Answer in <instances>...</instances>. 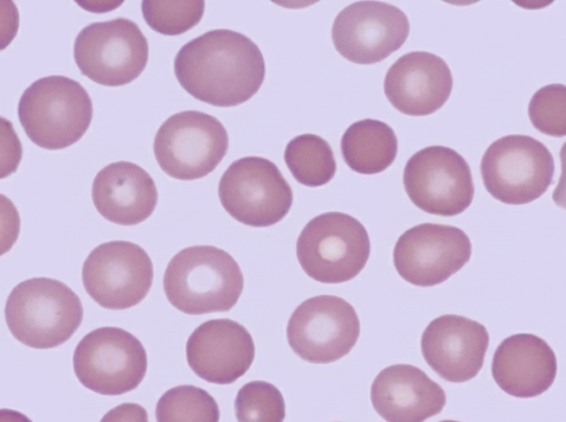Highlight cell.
<instances>
[{
  "label": "cell",
  "mask_w": 566,
  "mask_h": 422,
  "mask_svg": "<svg viewBox=\"0 0 566 422\" xmlns=\"http://www.w3.org/2000/svg\"><path fill=\"white\" fill-rule=\"evenodd\" d=\"M174 71L180 86L195 98L217 107H232L260 89L265 63L250 38L216 29L184 44L176 54Z\"/></svg>",
  "instance_id": "1"
},
{
  "label": "cell",
  "mask_w": 566,
  "mask_h": 422,
  "mask_svg": "<svg viewBox=\"0 0 566 422\" xmlns=\"http://www.w3.org/2000/svg\"><path fill=\"white\" fill-rule=\"evenodd\" d=\"M243 283L235 260L212 245L182 249L164 274L168 302L188 315L230 310L241 296Z\"/></svg>",
  "instance_id": "2"
},
{
  "label": "cell",
  "mask_w": 566,
  "mask_h": 422,
  "mask_svg": "<svg viewBox=\"0 0 566 422\" xmlns=\"http://www.w3.org/2000/svg\"><path fill=\"white\" fill-rule=\"evenodd\" d=\"M6 321L12 336L36 349L67 341L83 320L80 297L64 283L35 277L19 283L9 294Z\"/></svg>",
  "instance_id": "3"
},
{
  "label": "cell",
  "mask_w": 566,
  "mask_h": 422,
  "mask_svg": "<svg viewBox=\"0 0 566 422\" xmlns=\"http://www.w3.org/2000/svg\"><path fill=\"white\" fill-rule=\"evenodd\" d=\"M18 117L33 144L57 150L83 137L92 122L93 104L77 81L52 75L36 80L23 92Z\"/></svg>",
  "instance_id": "4"
},
{
  "label": "cell",
  "mask_w": 566,
  "mask_h": 422,
  "mask_svg": "<svg viewBox=\"0 0 566 422\" xmlns=\"http://www.w3.org/2000/svg\"><path fill=\"white\" fill-rule=\"evenodd\" d=\"M370 254L367 230L343 212H325L303 228L296 242V256L313 279L336 284L356 277Z\"/></svg>",
  "instance_id": "5"
},
{
  "label": "cell",
  "mask_w": 566,
  "mask_h": 422,
  "mask_svg": "<svg viewBox=\"0 0 566 422\" xmlns=\"http://www.w3.org/2000/svg\"><path fill=\"white\" fill-rule=\"evenodd\" d=\"M486 191L506 204H526L552 184L555 162L548 148L527 135H506L493 141L480 165Z\"/></svg>",
  "instance_id": "6"
},
{
  "label": "cell",
  "mask_w": 566,
  "mask_h": 422,
  "mask_svg": "<svg viewBox=\"0 0 566 422\" xmlns=\"http://www.w3.org/2000/svg\"><path fill=\"white\" fill-rule=\"evenodd\" d=\"M228 147V133L221 122L198 110L171 115L154 139L158 166L178 180H196L209 175L221 162Z\"/></svg>",
  "instance_id": "7"
},
{
  "label": "cell",
  "mask_w": 566,
  "mask_h": 422,
  "mask_svg": "<svg viewBox=\"0 0 566 422\" xmlns=\"http://www.w3.org/2000/svg\"><path fill=\"white\" fill-rule=\"evenodd\" d=\"M73 55L81 73L104 86L136 80L148 62V42L139 27L126 18L93 22L76 35Z\"/></svg>",
  "instance_id": "8"
},
{
  "label": "cell",
  "mask_w": 566,
  "mask_h": 422,
  "mask_svg": "<svg viewBox=\"0 0 566 422\" xmlns=\"http://www.w3.org/2000/svg\"><path fill=\"white\" fill-rule=\"evenodd\" d=\"M218 194L223 209L237 221L270 226L290 211L293 191L279 167L255 156L233 161L221 176Z\"/></svg>",
  "instance_id": "9"
},
{
  "label": "cell",
  "mask_w": 566,
  "mask_h": 422,
  "mask_svg": "<svg viewBox=\"0 0 566 422\" xmlns=\"http://www.w3.org/2000/svg\"><path fill=\"white\" fill-rule=\"evenodd\" d=\"M73 369L85 388L119 395L143 381L147 354L133 334L119 327H101L86 334L75 347Z\"/></svg>",
  "instance_id": "10"
},
{
  "label": "cell",
  "mask_w": 566,
  "mask_h": 422,
  "mask_svg": "<svg viewBox=\"0 0 566 422\" xmlns=\"http://www.w3.org/2000/svg\"><path fill=\"white\" fill-rule=\"evenodd\" d=\"M403 187L416 207L441 217L462 213L474 197L469 163L444 146H430L413 154L405 166Z\"/></svg>",
  "instance_id": "11"
},
{
  "label": "cell",
  "mask_w": 566,
  "mask_h": 422,
  "mask_svg": "<svg viewBox=\"0 0 566 422\" xmlns=\"http://www.w3.org/2000/svg\"><path fill=\"white\" fill-rule=\"evenodd\" d=\"M360 324L344 298L319 295L301 303L291 315L286 337L292 350L312 363H329L356 345Z\"/></svg>",
  "instance_id": "12"
},
{
  "label": "cell",
  "mask_w": 566,
  "mask_h": 422,
  "mask_svg": "<svg viewBox=\"0 0 566 422\" xmlns=\"http://www.w3.org/2000/svg\"><path fill=\"white\" fill-rule=\"evenodd\" d=\"M154 278L149 255L129 241H109L94 247L82 267L87 294L107 309H126L139 304Z\"/></svg>",
  "instance_id": "13"
},
{
  "label": "cell",
  "mask_w": 566,
  "mask_h": 422,
  "mask_svg": "<svg viewBox=\"0 0 566 422\" xmlns=\"http://www.w3.org/2000/svg\"><path fill=\"white\" fill-rule=\"evenodd\" d=\"M409 30L408 17L399 8L381 1H358L336 15L332 40L346 60L374 64L400 49Z\"/></svg>",
  "instance_id": "14"
},
{
  "label": "cell",
  "mask_w": 566,
  "mask_h": 422,
  "mask_svg": "<svg viewBox=\"0 0 566 422\" xmlns=\"http://www.w3.org/2000/svg\"><path fill=\"white\" fill-rule=\"evenodd\" d=\"M472 245L459 228L421 223L403 232L394 247L398 274L416 286L429 287L447 281L470 260Z\"/></svg>",
  "instance_id": "15"
},
{
  "label": "cell",
  "mask_w": 566,
  "mask_h": 422,
  "mask_svg": "<svg viewBox=\"0 0 566 422\" xmlns=\"http://www.w3.org/2000/svg\"><path fill=\"white\" fill-rule=\"evenodd\" d=\"M489 339L482 324L464 316L442 315L426 327L421 354L444 380L465 382L482 369Z\"/></svg>",
  "instance_id": "16"
},
{
  "label": "cell",
  "mask_w": 566,
  "mask_h": 422,
  "mask_svg": "<svg viewBox=\"0 0 566 422\" xmlns=\"http://www.w3.org/2000/svg\"><path fill=\"white\" fill-rule=\"evenodd\" d=\"M255 348L244 326L229 318L210 319L199 325L186 342L189 367L201 379L230 384L251 367Z\"/></svg>",
  "instance_id": "17"
},
{
  "label": "cell",
  "mask_w": 566,
  "mask_h": 422,
  "mask_svg": "<svg viewBox=\"0 0 566 422\" xmlns=\"http://www.w3.org/2000/svg\"><path fill=\"white\" fill-rule=\"evenodd\" d=\"M453 85L451 71L440 56L413 51L387 71L384 91L390 104L410 116H427L443 106Z\"/></svg>",
  "instance_id": "18"
},
{
  "label": "cell",
  "mask_w": 566,
  "mask_h": 422,
  "mask_svg": "<svg viewBox=\"0 0 566 422\" xmlns=\"http://www.w3.org/2000/svg\"><path fill=\"white\" fill-rule=\"evenodd\" d=\"M370 400L387 422H424L442 411L446 392L421 369L397 363L376 376Z\"/></svg>",
  "instance_id": "19"
},
{
  "label": "cell",
  "mask_w": 566,
  "mask_h": 422,
  "mask_svg": "<svg viewBox=\"0 0 566 422\" xmlns=\"http://www.w3.org/2000/svg\"><path fill=\"white\" fill-rule=\"evenodd\" d=\"M92 200L97 212L109 222L136 225L151 215L158 192L145 169L130 161H116L95 176Z\"/></svg>",
  "instance_id": "20"
},
{
  "label": "cell",
  "mask_w": 566,
  "mask_h": 422,
  "mask_svg": "<svg viewBox=\"0 0 566 422\" xmlns=\"http://www.w3.org/2000/svg\"><path fill=\"white\" fill-rule=\"evenodd\" d=\"M557 360L549 345L533 334H515L496 348L492 376L496 384L516 398H533L553 384Z\"/></svg>",
  "instance_id": "21"
},
{
  "label": "cell",
  "mask_w": 566,
  "mask_h": 422,
  "mask_svg": "<svg viewBox=\"0 0 566 422\" xmlns=\"http://www.w3.org/2000/svg\"><path fill=\"white\" fill-rule=\"evenodd\" d=\"M344 161L361 175H375L395 160L398 140L394 129L384 122L363 119L352 124L340 139Z\"/></svg>",
  "instance_id": "22"
},
{
  "label": "cell",
  "mask_w": 566,
  "mask_h": 422,
  "mask_svg": "<svg viewBox=\"0 0 566 422\" xmlns=\"http://www.w3.org/2000/svg\"><path fill=\"white\" fill-rule=\"evenodd\" d=\"M284 161L300 183L319 187L329 182L336 172V160L329 144L314 134H302L289 141Z\"/></svg>",
  "instance_id": "23"
},
{
  "label": "cell",
  "mask_w": 566,
  "mask_h": 422,
  "mask_svg": "<svg viewBox=\"0 0 566 422\" xmlns=\"http://www.w3.org/2000/svg\"><path fill=\"white\" fill-rule=\"evenodd\" d=\"M157 422H219L217 401L206 390L195 386H178L167 390L156 404Z\"/></svg>",
  "instance_id": "24"
},
{
  "label": "cell",
  "mask_w": 566,
  "mask_h": 422,
  "mask_svg": "<svg viewBox=\"0 0 566 422\" xmlns=\"http://www.w3.org/2000/svg\"><path fill=\"white\" fill-rule=\"evenodd\" d=\"M234 412L238 422H283L285 402L275 386L255 380L245 383L238 391Z\"/></svg>",
  "instance_id": "25"
},
{
  "label": "cell",
  "mask_w": 566,
  "mask_h": 422,
  "mask_svg": "<svg viewBox=\"0 0 566 422\" xmlns=\"http://www.w3.org/2000/svg\"><path fill=\"white\" fill-rule=\"evenodd\" d=\"M146 23L156 32L178 35L197 25L205 12V2L197 1H153L142 2Z\"/></svg>",
  "instance_id": "26"
},
{
  "label": "cell",
  "mask_w": 566,
  "mask_h": 422,
  "mask_svg": "<svg viewBox=\"0 0 566 422\" xmlns=\"http://www.w3.org/2000/svg\"><path fill=\"white\" fill-rule=\"evenodd\" d=\"M528 117L542 134L566 136V85L549 84L536 91L528 104Z\"/></svg>",
  "instance_id": "27"
},
{
  "label": "cell",
  "mask_w": 566,
  "mask_h": 422,
  "mask_svg": "<svg viewBox=\"0 0 566 422\" xmlns=\"http://www.w3.org/2000/svg\"><path fill=\"white\" fill-rule=\"evenodd\" d=\"M99 422H148V413L137 403H122L111 409Z\"/></svg>",
  "instance_id": "28"
},
{
  "label": "cell",
  "mask_w": 566,
  "mask_h": 422,
  "mask_svg": "<svg viewBox=\"0 0 566 422\" xmlns=\"http://www.w3.org/2000/svg\"><path fill=\"white\" fill-rule=\"evenodd\" d=\"M562 172L557 186L553 191V201L556 205L566 210V143L559 150Z\"/></svg>",
  "instance_id": "29"
},
{
  "label": "cell",
  "mask_w": 566,
  "mask_h": 422,
  "mask_svg": "<svg viewBox=\"0 0 566 422\" xmlns=\"http://www.w3.org/2000/svg\"><path fill=\"white\" fill-rule=\"evenodd\" d=\"M0 422H32L29 418H27L21 412L2 409L0 411Z\"/></svg>",
  "instance_id": "30"
},
{
  "label": "cell",
  "mask_w": 566,
  "mask_h": 422,
  "mask_svg": "<svg viewBox=\"0 0 566 422\" xmlns=\"http://www.w3.org/2000/svg\"><path fill=\"white\" fill-rule=\"evenodd\" d=\"M440 422H459V421H453V420H444V421H440Z\"/></svg>",
  "instance_id": "31"
}]
</instances>
